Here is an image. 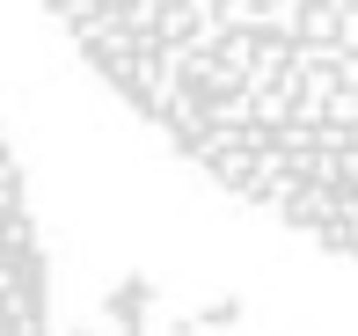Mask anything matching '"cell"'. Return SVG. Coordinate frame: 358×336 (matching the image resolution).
Masks as SVG:
<instances>
[{
    "instance_id": "6da1fadb",
    "label": "cell",
    "mask_w": 358,
    "mask_h": 336,
    "mask_svg": "<svg viewBox=\"0 0 358 336\" xmlns=\"http://www.w3.org/2000/svg\"><path fill=\"white\" fill-rule=\"evenodd\" d=\"M0 336H52L44 329V249L22 175L8 161V139H0Z\"/></svg>"
}]
</instances>
